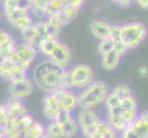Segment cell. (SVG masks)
<instances>
[{
    "instance_id": "obj_7",
    "label": "cell",
    "mask_w": 148,
    "mask_h": 138,
    "mask_svg": "<svg viewBox=\"0 0 148 138\" xmlns=\"http://www.w3.org/2000/svg\"><path fill=\"white\" fill-rule=\"evenodd\" d=\"M121 138H148V111H143L134 122L121 132Z\"/></svg>"
},
{
    "instance_id": "obj_34",
    "label": "cell",
    "mask_w": 148,
    "mask_h": 138,
    "mask_svg": "<svg viewBox=\"0 0 148 138\" xmlns=\"http://www.w3.org/2000/svg\"><path fill=\"white\" fill-rule=\"evenodd\" d=\"M8 121V115H7V109L5 104H0V125L5 127Z\"/></svg>"
},
{
    "instance_id": "obj_22",
    "label": "cell",
    "mask_w": 148,
    "mask_h": 138,
    "mask_svg": "<svg viewBox=\"0 0 148 138\" xmlns=\"http://www.w3.org/2000/svg\"><path fill=\"white\" fill-rule=\"evenodd\" d=\"M62 128H63L64 138H74L79 132L77 122H76L75 117L74 116L71 117L64 124H62Z\"/></svg>"
},
{
    "instance_id": "obj_12",
    "label": "cell",
    "mask_w": 148,
    "mask_h": 138,
    "mask_svg": "<svg viewBox=\"0 0 148 138\" xmlns=\"http://www.w3.org/2000/svg\"><path fill=\"white\" fill-rule=\"evenodd\" d=\"M47 59L52 61L53 64L57 65L58 66L65 68L71 62L72 53H71V50L67 45L60 43L57 48L53 51V53Z\"/></svg>"
},
{
    "instance_id": "obj_24",
    "label": "cell",
    "mask_w": 148,
    "mask_h": 138,
    "mask_svg": "<svg viewBox=\"0 0 148 138\" xmlns=\"http://www.w3.org/2000/svg\"><path fill=\"white\" fill-rule=\"evenodd\" d=\"M45 135L49 138H64L62 125L54 121L49 122L45 126Z\"/></svg>"
},
{
    "instance_id": "obj_37",
    "label": "cell",
    "mask_w": 148,
    "mask_h": 138,
    "mask_svg": "<svg viewBox=\"0 0 148 138\" xmlns=\"http://www.w3.org/2000/svg\"><path fill=\"white\" fill-rule=\"evenodd\" d=\"M136 2L141 8L148 9V0H136Z\"/></svg>"
},
{
    "instance_id": "obj_11",
    "label": "cell",
    "mask_w": 148,
    "mask_h": 138,
    "mask_svg": "<svg viewBox=\"0 0 148 138\" xmlns=\"http://www.w3.org/2000/svg\"><path fill=\"white\" fill-rule=\"evenodd\" d=\"M5 106H6L8 115L7 122H16V124H18L20 118H22L25 114L29 113L26 107L22 103V101L19 100L9 98Z\"/></svg>"
},
{
    "instance_id": "obj_6",
    "label": "cell",
    "mask_w": 148,
    "mask_h": 138,
    "mask_svg": "<svg viewBox=\"0 0 148 138\" xmlns=\"http://www.w3.org/2000/svg\"><path fill=\"white\" fill-rule=\"evenodd\" d=\"M37 54V50L34 47L25 43H21L17 44L16 49H15L9 59L23 69L29 70L30 65L36 59Z\"/></svg>"
},
{
    "instance_id": "obj_3",
    "label": "cell",
    "mask_w": 148,
    "mask_h": 138,
    "mask_svg": "<svg viewBox=\"0 0 148 138\" xmlns=\"http://www.w3.org/2000/svg\"><path fill=\"white\" fill-rule=\"evenodd\" d=\"M121 33L122 42L129 50L137 47L145 40L147 30L143 23L132 22L121 26Z\"/></svg>"
},
{
    "instance_id": "obj_10",
    "label": "cell",
    "mask_w": 148,
    "mask_h": 138,
    "mask_svg": "<svg viewBox=\"0 0 148 138\" xmlns=\"http://www.w3.org/2000/svg\"><path fill=\"white\" fill-rule=\"evenodd\" d=\"M51 93L54 96L61 109L73 112L76 108H78L77 93H75L74 90L58 89Z\"/></svg>"
},
{
    "instance_id": "obj_16",
    "label": "cell",
    "mask_w": 148,
    "mask_h": 138,
    "mask_svg": "<svg viewBox=\"0 0 148 138\" xmlns=\"http://www.w3.org/2000/svg\"><path fill=\"white\" fill-rule=\"evenodd\" d=\"M20 33H21L23 43L32 46V47H34L36 50L38 49V46H39L40 43L42 42V40H40V36H39V33L37 32V30L33 26V24L30 27L21 30Z\"/></svg>"
},
{
    "instance_id": "obj_2",
    "label": "cell",
    "mask_w": 148,
    "mask_h": 138,
    "mask_svg": "<svg viewBox=\"0 0 148 138\" xmlns=\"http://www.w3.org/2000/svg\"><path fill=\"white\" fill-rule=\"evenodd\" d=\"M109 89L107 85L99 80H94L90 85L81 89L77 93L78 108L95 109L103 104Z\"/></svg>"
},
{
    "instance_id": "obj_40",
    "label": "cell",
    "mask_w": 148,
    "mask_h": 138,
    "mask_svg": "<svg viewBox=\"0 0 148 138\" xmlns=\"http://www.w3.org/2000/svg\"><path fill=\"white\" fill-rule=\"evenodd\" d=\"M88 138H103V137H102L99 134V133H97L96 131L93 133V134L92 135H91L90 136H88Z\"/></svg>"
},
{
    "instance_id": "obj_32",
    "label": "cell",
    "mask_w": 148,
    "mask_h": 138,
    "mask_svg": "<svg viewBox=\"0 0 148 138\" xmlns=\"http://www.w3.org/2000/svg\"><path fill=\"white\" fill-rule=\"evenodd\" d=\"M16 46H17L16 41L12 39L11 41H9L8 43H6L4 46H2V47L0 48V54H3L4 56H6V57L9 58L15 51V49H16Z\"/></svg>"
},
{
    "instance_id": "obj_25",
    "label": "cell",
    "mask_w": 148,
    "mask_h": 138,
    "mask_svg": "<svg viewBox=\"0 0 148 138\" xmlns=\"http://www.w3.org/2000/svg\"><path fill=\"white\" fill-rule=\"evenodd\" d=\"M47 24L48 33L51 38H56L58 39L59 35L61 33V28L62 26L58 22V20L54 17H48L47 20H45Z\"/></svg>"
},
{
    "instance_id": "obj_31",
    "label": "cell",
    "mask_w": 148,
    "mask_h": 138,
    "mask_svg": "<svg viewBox=\"0 0 148 138\" xmlns=\"http://www.w3.org/2000/svg\"><path fill=\"white\" fill-rule=\"evenodd\" d=\"M121 108L122 110H129V111H138V106L137 101L132 96L121 100Z\"/></svg>"
},
{
    "instance_id": "obj_18",
    "label": "cell",
    "mask_w": 148,
    "mask_h": 138,
    "mask_svg": "<svg viewBox=\"0 0 148 138\" xmlns=\"http://www.w3.org/2000/svg\"><path fill=\"white\" fill-rule=\"evenodd\" d=\"M60 42L56 38H47L42 40L38 46V53H40L45 57L49 58V56L53 53V51L57 48Z\"/></svg>"
},
{
    "instance_id": "obj_15",
    "label": "cell",
    "mask_w": 148,
    "mask_h": 138,
    "mask_svg": "<svg viewBox=\"0 0 148 138\" xmlns=\"http://www.w3.org/2000/svg\"><path fill=\"white\" fill-rule=\"evenodd\" d=\"M78 8H75L73 6H70L68 4H65L64 6L59 10V12L55 15L54 17L56 19L58 20V22L60 23L61 26H64V25L69 24L71 21L76 18L79 11Z\"/></svg>"
},
{
    "instance_id": "obj_4",
    "label": "cell",
    "mask_w": 148,
    "mask_h": 138,
    "mask_svg": "<svg viewBox=\"0 0 148 138\" xmlns=\"http://www.w3.org/2000/svg\"><path fill=\"white\" fill-rule=\"evenodd\" d=\"M67 72L73 89L81 90L94 81V71L88 65H75Z\"/></svg>"
},
{
    "instance_id": "obj_1",
    "label": "cell",
    "mask_w": 148,
    "mask_h": 138,
    "mask_svg": "<svg viewBox=\"0 0 148 138\" xmlns=\"http://www.w3.org/2000/svg\"><path fill=\"white\" fill-rule=\"evenodd\" d=\"M66 71L65 68L46 59L35 65L32 73V80L38 89L45 93H51L61 89Z\"/></svg>"
},
{
    "instance_id": "obj_33",
    "label": "cell",
    "mask_w": 148,
    "mask_h": 138,
    "mask_svg": "<svg viewBox=\"0 0 148 138\" xmlns=\"http://www.w3.org/2000/svg\"><path fill=\"white\" fill-rule=\"evenodd\" d=\"M71 117H73L72 115V112H70L68 111H65L64 109H61L58 112V114L57 116H56V118L54 120V122H58L59 124H64V122H67Z\"/></svg>"
},
{
    "instance_id": "obj_41",
    "label": "cell",
    "mask_w": 148,
    "mask_h": 138,
    "mask_svg": "<svg viewBox=\"0 0 148 138\" xmlns=\"http://www.w3.org/2000/svg\"><path fill=\"white\" fill-rule=\"evenodd\" d=\"M0 138H5V133H4V127L0 125Z\"/></svg>"
},
{
    "instance_id": "obj_14",
    "label": "cell",
    "mask_w": 148,
    "mask_h": 138,
    "mask_svg": "<svg viewBox=\"0 0 148 138\" xmlns=\"http://www.w3.org/2000/svg\"><path fill=\"white\" fill-rule=\"evenodd\" d=\"M89 30L95 38L99 39V41H103L110 39L111 25L102 20H94L90 23Z\"/></svg>"
},
{
    "instance_id": "obj_27",
    "label": "cell",
    "mask_w": 148,
    "mask_h": 138,
    "mask_svg": "<svg viewBox=\"0 0 148 138\" xmlns=\"http://www.w3.org/2000/svg\"><path fill=\"white\" fill-rule=\"evenodd\" d=\"M121 100L117 97L113 92H109V94L107 95L106 99L103 102V104L105 106V108L107 110H110L113 108H117L121 105Z\"/></svg>"
},
{
    "instance_id": "obj_9",
    "label": "cell",
    "mask_w": 148,
    "mask_h": 138,
    "mask_svg": "<svg viewBox=\"0 0 148 138\" xmlns=\"http://www.w3.org/2000/svg\"><path fill=\"white\" fill-rule=\"evenodd\" d=\"M35 86L32 79L29 78L18 82H12L8 84V93L12 99L22 100L33 93Z\"/></svg>"
},
{
    "instance_id": "obj_23",
    "label": "cell",
    "mask_w": 148,
    "mask_h": 138,
    "mask_svg": "<svg viewBox=\"0 0 148 138\" xmlns=\"http://www.w3.org/2000/svg\"><path fill=\"white\" fill-rule=\"evenodd\" d=\"M45 135V127L35 121L29 128L23 133L22 138H42Z\"/></svg>"
},
{
    "instance_id": "obj_42",
    "label": "cell",
    "mask_w": 148,
    "mask_h": 138,
    "mask_svg": "<svg viewBox=\"0 0 148 138\" xmlns=\"http://www.w3.org/2000/svg\"><path fill=\"white\" fill-rule=\"evenodd\" d=\"M111 1H113V2H115V3H118V4H119L120 0H111Z\"/></svg>"
},
{
    "instance_id": "obj_21",
    "label": "cell",
    "mask_w": 148,
    "mask_h": 138,
    "mask_svg": "<svg viewBox=\"0 0 148 138\" xmlns=\"http://www.w3.org/2000/svg\"><path fill=\"white\" fill-rule=\"evenodd\" d=\"M96 132L103 138H118V132L112 127L107 120L100 119L97 125Z\"/></svg>"
},
{
    "instance_id": "obj_36",
    "label": "cell",
    "mask_w": 148,
    "mask_h": 138,
    "mask_svg": "<svg viewBox=\"0 0 148 138\" xmlns=\"http://www.w3.org/2000/svg\"><path fill=\"white\" fill-rule=\"evenodd\" d=\"M138 73L141 78H146V76H148V66L146 65L141 66L138 69Z\"/></svg>"
},
{
    "instance_id": "obj_29",
    "label": "cell",
    "mask_w": 148,
    "mask_h": 138,
    "mask_svg": "<svg viewBox=\"0 0 148 138\" xmlns=\"http://www.w3.org/2000/svg\"><path fill=\"white\" fill-rule=\"evenodd\" d=\"M113 50H114V44L110 39L100 41L99 43L98 44V52L101 56L107 54Z\"/></svg>"
},
{
    "instance_id": "obj_5",
    "label": "cell",
    "mask_w": 148,
    "mask_h": 138,
    "mask_svg": "<svg viewBox=\"0 0 148 138\" xmlns=\"http://www.w3.org/2000/svg\"><path fill=\"white\" fill-rule=\"evenodd\" d=\"M76 122L79 127V132L84 137L88 138L96 131L100 118L94 109L79 108L76 113Z\"/></svg>"
},
{
    "instance_id": "obj_35",
    "label": "cell",
    "mask_w": 148,
    "mask_h": 138,
    "mask_svg": "<svg viewBox=\"0 0 148 138\" xmlns=\"http://www.w3.org/2000/svg\"><path fill=\"white\" fill-rule=\"evenodd\" d=\"M13 38L10 36V34L5 32L3 30H0V48L4 46L6 43H8L9 41H11Z\"/></svg>"
},
{
    "instance_id": "obj_30",
    "label": "cell",
    "mask_w": 148,
    "mask_h": 138,
    "mask_svg": "<svg viewBox=\"0 0 148 138\" xmlns=\"http://www.w3.org/2000/svg\"><path fill=\"white\" fill-rule=\"evenodd\" d=\"M34 122H35L34 118L30 114H29V113L25 114L22 117V118H20L18 120V129H19L20 132H21L22 135H23V133L26 131L29 128V127L33 124Z\"/></svg>"
},
{
    "instance_id": "obj_17",
    "label": "cell",
    "mask_w": 148,
    "mask_h": 138,
    "mask_svg": "<svg viewBox=\"0 0 148 138\" xmlns=\"http://www.w3.org/2000/svg\"><path fill=\"white\" fill-rule=\"evenodd\" d=\"M110 39L112 41V43L114 44V51H116L119 54L122 55L124 54L128 48L126 47V45L123 43L121 40V26H111V32Z\"/></svg>"
},
{
    "instance_id": "obj_28",
    "label": "cell",
    "mask_w": 148,
    "mask_h": 138,
    "mask_svg": "<svg viewBox=\"0 0 148 138\" xmlns=\"http://www.w3.org/2000/svg\"><path fill=\"white\" fill-rule=\"evenodd\" d=\"M112 92H113V93L117 97H118L121 100L125 99V98H128V97L132 96L131 89L126 85H118V86H116L115 88L112 89Z\"/></svg>"
},
{
    "instance_id": "obj_8",
    "label": "cell",
    "mask_w": 148,
    "mask_h": 138,
    "mask_svg": "<svg viewBox=\"0 0 148 138\" xmlns=\"http://www.w3.org/2000/svg\"><path fill=\"white\" fill-rule=\"evenodd\" d=\"M4 14L8 21L20 32L30 27L33 24L32 14L29 10L14 8L8 11H5Z\"/></svg>"
},
{
    "instance_id": "obj_20",
    "label": "cell",
    "mask_w": 148,
    "mask_h": 138,
    "mask_svg": "<svg viewBox=\"0 0 148 138\" xmlns=\"http://www.w3.org/2000/svg\"><path fill=\"white\" fill-rule=\"evenodd\" d=\"M50 0H35L32 2L30 7V14H32L37 19L42 20V19L47 17V8Z\"/></svg>"
},
{
    "instance_id": "obj_19",
    "label": "cell",
    "mask_w": 148,
    "mask_h": 138,
    "mask_svg": "<svg viewBox=\"0 0 148 138\" xmlns=\"http://www.w3.org/2000/svg\"><path fill=\"white\" fill-rule=\"evenodd\" d=\"M121 55L119 54L116 51H111L107 54L102 56L101 59V65L102 67L106 70H114L118 66Z\"/></svg>"
},
{
    "instance_id": "obj_44",
    "label": "cell",
    "mask_w": 148,
    "mask_h": 138,
    "mask_svg": "<svg viewBox=\"0 0 148 138\" xmlns=\"http://www.w3.org/2000/svg\"><path fill=\"white\" fill-rule=\"evenodd\" d=\"M0 2H2V0H0Z\"/></svg>"
},
{
    "instance_id": "obj_26",
    "label": "cell",
    "mask_w": 148,
    "mask_h": 138,
    "mask_svg": "<svg viewBox=\"0 0 148 138\" xmlns=\"http://www.w3.org/2000/svg\"><path fill=\"white\" fill-rule=\"evenodd\" d=\"M65 4V0H50L47 8V18L55 16Z\"/></svg>"
},
{
    "instance_id": "obj_43",
    "label": "cell",
    "mask_w": 148,
    "mask_h": 138,
    "mask_svg": "<svg viewBox=\"0 0 148 138\" xmlns=\"http://www.w3.org/2000/svg\"><path fill=\"white\" fill-rule=\"evenodd\" d=\"M33 1H35V0H30V2H33Z\"/></svg>"
},
{
    "instance_id": "obj_39",
    "label": "cell",
    "mask_w": 148,
    "mask_h": 138,
    "mask_svg": "<svg viewBox=\"0 0 148 138\" xmlns=\"http://www.w3.org/2000/svg\"><path fill=\"white\" fill-rule=\"evenodd\" d=\"M8 59V57H6V56H4L3 54H0V69H1V66L3 65V64L6 62V60Z\"/></svg>"
},
{
    "instance_id": "obj_13",
    "label": "cell",
    "mask_w": 148,
    "mask_h": 138,
    "mask_svg": "<svg viewBox=\"0 0 148 138\" xmlns=\"http://www.w3.org/2000/svg\"><path fill=\"white\" fill-rule=\"evenodd\" d=\"M61 110L53 93H46L42 99V113L49 122L54 121Z\"/></svg>"
},
{
    "instance_id": "obj_38",
    "label": "cell",
    "mask_w": 148,
    "mask_h": 138,
    "mask_svg": "<svg viewBox=\"0 0 148 138\" xmlns=\"http://www.w3.org/2000/svg\"><path fill=\"white\" fill-rule=\"evenodd\" d=\"M131 2H132V0H120L119 4L122 7H127L131 4Z\"/></svg>"
}]
</instances>
